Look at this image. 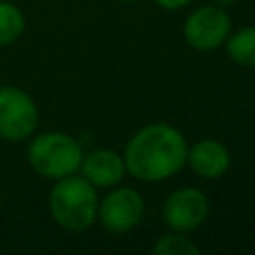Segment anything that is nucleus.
<instances>
[{"label":"nucleus","instance_id":"9b49d317","mask_svg":"<svg viewBox=\"0 0 255 255\" xmlns=\"http://www.w3.org/2000/svg\"><path fill=\"white\" fill-rule=\"evenodd\" d=\"M26 28L24 14L18 6L0 0V46L16 42Z\"/></svg>","mask_w":255,"mask_h":255},{"label":"nucleus","instance_id":"6e6552de","mask_svg":"<svg viewBox=\"0 0 255 255\" xmlns=\"http://www.w3.org/2000/svg\"><path fill=\"white\" fill-rule=\"evenodd\" d=\"M185 163L195 175L203 179H217L229 169L231 155L227 147L217 139H199L187 147Z\"/></svg>","mask_w":255,"mask_h":255},{"label":"nucleus","instance_id":"9d476101","mask_svg":"<svg viewBox=\"0 0 255 255\" xmlns=\"http://www.w3.org/2000/svg\"><path fill=\"white\" fill-rule=\"evenodd\" d=\"M227 54L229 58L243 66L255 68V26H243L237 32L227 36Z\"/></svg>","mask_w":255,"mask_h":255},{"label":"nucleus","instance_id":"2eb2a0df","mask_svg":"<svg viewBox=\"0 0 255 255\" xmlns=\"http://www.w3.org/2000/svg\"><path fill=\"white\" fill-rule=\"evenodd\" d=\"M120 2H135V0H120Z\"/></svg>","mask_w":255,"mask_h":255},{"label":"nucleus","instance_id":"423d86ee","mask_svg":"<svg viewBox=\"0 0 255 255\" xmlns=\"http://www.w3.org/2000/svg\"><path fill=\"white\" fill-rule=\"evenodd\" d=\"M209 213V201L203 191L195 187H179L167 195L163 203V221L171 231H193Z\"/></svg>","mask_w":255,"mask_h":255},{"label":"nucleus","instance_id":"ddd939ff","mask_svg":"<svg viewBox=\"0 0 255 255\" xmlns=\"http://www.w3.org/2000/svg\"><path fill=\"white\" fill-rule=\"evenodd\" d=\"M161 8H165V10H177V8H183V6H187L191 0H155Z\"/></svg>","mask_w":255,"mask_h":255},{"label":"nucleus","instance_id":"1a4fd4ad","mask_svg":"<svg viewBox=\"0 0 255 255\" xmlns=\"http://www.w3.org/2000/svg\"><path fill=\"white\" fill-rule=\"evenodd\" d=\"M80 169L82 177H86L94 187H112L126 175L124 157L112 149H96L84 155Z\"/></svg>","mask_w":255,"mask_h":255},{"label":"nucleus","instance_id":"7ed1b4c3","mask_svg":"<svg viewBox=\"0 0 255 255\" xmlns=\"http://www.w3.org/2000/svg\"><path fill=\"white\" fill-rule=\"evenodd\" d=\"M84 151L82 145L68 133L46 131L28 145V161L32 169L48 179H60L80 169Z\"/></svg>","mask_w":255,"mask_h":255},{"label":"nucleus","instance_id":"f03ea898","mask_svg":"<svg viewBox=\"0 0 255 255\" xmlns=\"http://www.w3.org/2000/svg\"><path fill=\"white\" fill-rule=\"evenodd\" d=\"M98 193L96 187L82 175H66L56 179L48 207L54 221L66 231H86L98 217Z\"/></svg>","mask_w":255,"mask_h":255},{"label":"nucleus","instance_id":"39448f33","mask_svg":"<svg viewBox=\"0 0 255 255\" xmlns=\"http://www.w3.org/2000/svg\"><path fill=\"white\" fill-rule=\"evenodd\" d=\"M231 34V20L219 6H201L193 10L185 24L183 36L185 42L197 52H209L219 48Z\"/></svg>","mask_w":255,"mask_h":255},{"label":"nucleus","instance_id":"20e7f679","mask_svg":"<svg viewBox=\"0 0 255 255\" xmlns=\"http://www.w3.org/2000/svg\"><path fill=\"white\" fill-rule=\"evenodd\" d=\"M38 106L28 92L16 86H0V137L22 141L38 128Z\"/></svg>","mask_w":255,"mask_h":255},{"label":"nucleus","instance_id":"f257e3e1","mask_svg":"<svg viewBox=\"0 0 255 255\" xmlns=\"http://www.w3.org/2000/svg\"><path fill=\"white\" fill-rule=\"evenodd\" d=\"M187 141L169 124H149L141 128L126 145V171L139 181H163L185 163Z\"/></svg>","mask_w":255,"mask_h":255},{"label":"nucleus","instance_id":"f8f14e48","mask_svg":"<svg viewBox=\"0 0 255 255\" xmlns=\"http://www.w3.org/2000/svg\"><path fill=\"white\" fill-rule=\"evenodd\" d=\"M151 251L155 255H199V247L179 231L159 237L153 243Z\"/></svg>","mask_w":255,"mask_h":255},{"label":"nucleus","instance_id":"0eeeda50","mask_svg":"<svg viewBox=\"0 0 255 255\" xmlns=\"http://www.w3.org/2000/svg\"><path fill=\"white\" fill-rule=\"evenodd\" d=\"M143 215V197L131 187H120L110 191L102 203H98V217L104 229L112 233L131 231Z\"/></svg>","mask_w":255,"mask_h":255},{"label":"nucleus","instance_id":"4468645a","mask_svg":"<svg viewBox=\"0 0 255 255\" xmlns=\"http://www.w3.org/2000/svg\"><path fill=\"white\" fill-rule=\"evenodd\" d=\"M235 0H213V4L215 6H219V8H225V6H231Z\"/></svg>","mask_w":255,"mask_h":255},{"label":"nucleus","instance_id":"dca6fc26","mask_svg":"<svg viewBox=\"0 0 255 255\" xmlns=\"http://www.w3.org/2000/svg\"><path fill=\"white\" fill-rule=\"evenodd\" d=\"M0 199H2V195H0Z\"/></svg>","mask_w":255,"mask_h":255}]
</instances>
